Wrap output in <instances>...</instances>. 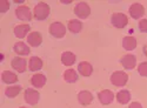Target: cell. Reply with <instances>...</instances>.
Masks as SVG:
<instances>
[{
	"label": "cell",
	"mask_w": 147,
	"mask_h": 108,
	"mask_svg": "<svg viewBox=\"0 0 147 108\" xmlns=\"http://www.w3.org/2000/svg\"><path fill=\"white\" fill-rule=\"evenodd\" d=\"M34 18L36 20H45L50 15V6H48L46 3H38L34 7L33 11Z\"/></svg>",
	"instance_id": "cell-1"
},
{
	"label": "cell",
	"mask_w": 147,
	"mask_h": 108,
	"mask_svg": "<svg viewBox=\"0 0 147 108\" xmlns=\"http://www.w3.org/2000/svg\"><path fill=\"white\" fill-rule=\"evenodd\" d=\"M128 81V75L122 70H118L111 75V82L112 85L117 86V87H122L125 86Z\"/></svg>",
	"instance_id": "cell-2"
},
{
	"label": "cell",
	"mask_w": 147,
	"mask_h": 108,
	"mask_svg": "<svg viewBox=\"0 0 147 108\" xmlns=\"http://www.w3.org/2000/svg\"><path fill=\"white\" fill-rule=\"evenodd\" d=\"M50 33L53 35L54 38L61 39V38H64L65 34H66V27L64 26V23L55 21L50 26Z\"/></svg>",
	"instance_id": "cell-3"
},
{
	"label": "cell",
	"mask_w": 147,
	"mask_h": 108,
	"mask_svg": "<svg viewBox=\"0 0 147 108\" xmlns=\"http://www.w3.org/2000/svg\"><path fill=\"white\" fill-rule=\"evenodd\" d=\"M74 13L80 18V19H86L91 14V8L87 3H78L74 7Z\"/></svg>",
	"instance_id": "cell-4"
},
{
	"label": "cell",
	"mask_w": 147,
	"mask_h": 108,
	"mask_svg": "<svg viewBox=\"0 0 147 108\" xmlns=\"http://www.w3.org/2000/svg\"><path fill=\"white\" fill-rule=\"evenodd\" d=\"M111 22L117 28H124L128 23V19L124 13H114L111 18Z\"/></svg>",
	"instance_id": "cell-5"
},
{
	"label": "cell",
	"mask_w": 147,
	"mask_h": 108,
	"mask_svg": "<svg viewBox=\"0 0 147 108\" xmlns=\"http://www.w3.org/2000/svg\"><path fill=\"white\" fill-rule=\"evenodd\" d=\"M24 99H25V101L28 103V105H36L40 99V94L38 91L35 89H26L25 91V94H24Z\"/></svg>",
	"instance_id": "cell-6"
},
{
	"label": "cell",
	"mask_w": 147,
	"mask_h": 108,
	"mask_svg": "<svg viewBox=\"0 0 147 108\" xmlns=\"http://www.w3.org/2000/svg\"><path fill=\"white\" fill-rule=\"evenodd\" d=\"M128 12H129V14H131V17H132L133 19L138 20V19H140V18L145 14V8H144V6H142L141 4L134 3V4L131 5Z\"/></svg>",
	"instance_id": "cell-7"
},
{
	"label": "cell",
	"mask_w": 147,
	"mask_h": 108,
	"mask_svg": "<svg viewBox=\"0 0 147 108\" xmlns=\"http://www.w3.org/2000/svg\"><path fill=\"white\" fill-rule=\"evenodd\" d=\"M11 65H12V68L16 69V70H18L19 73H24V72L26 70L27 61H26L25 59L20 58V56H16V58L12 59Z\"/></svg>",
	"instance_id": "cell-8"
},
{
	"label": "cell",
	"mask_w": 147,
	"mask_h": 108,
	"mask_svg": "<svg viewBox=\"0 0 147 108\" xmlns=\"http://www.w3.org/2000/svg\"><path fill=\"white\" fill-rule=\"evenodd\" d=\"M16 15L18 19L24 20V21H30L32 19V14L31 11L27 6H19L16 9Z\"/></svg>",
	"instance_id": "cell-9"
},
{
	"label": "cell",
	"mask_w": 147,
	"mask_h": 108,
	"mask_svg": "<svg viewBox=\"0 0 147 108\" xmlns=\"http://www.w3.org/2000/svg\"><path fill=\"white\" fill-rule=\"evenodd\" d=\"M98 99H99L100 103H102V105H109L114 100V94H113V92L108 91V89H104V91L99 92Z\"/></svg>",
	"instance_id": "cell-10"
},
{
	"label": "cell",
	"mask_w": 147,
	"mask_h": 108,
	"mask_svg": "<svg viewBox=\"0 0 147 108\" xmlns=\"http://www.w3.org/2000/svg\"><path fill=\"white\" fill-rule=\"evenodd\" d=\"M120 62L126 69H133L137 65V58L134 55H132V54H126V55H124L121 58Z\"/></svg>",
	"instance_id": "cell-11"
},
{
	"label": "cell",
	"mask_w": 147,
	"mask_h": 108,
	"mask_svg": "<svg viewBox=\"0 0 147 108\" xmlns=\"http://www.w3.org/2000/svg\"><path fill=\"white\" fill-rule=\"evenodd\" d=\"M27 42L30 46L32 47H38L41 45L42 42V37H41V34L39 32H32L28 34V37H27Z\"/></svg>",
	"instance_id": "cell-12"
},
{
	"label": "cell",
	"mask_w": 147,
	"mask_h": 108,
	"mask_svg": "<svg viewBox=\"0 0 147 108\" xmlns=\"http://www.w3.org/2000/svg\"><path fill=\"white\" fill-rule=\"evenodd\" d=\"M78 101L80 105L82 106H87L90 103H92L93 101V95L91 92L88 91H81L79 94H78Z\"/></svg>",
	"instance_id": "cell-13"
},
{
	"label": "cell",
	"mask_w": 147,
	"mask_h": 108,
	"mask_svg": "<svg viewBox=\"0 0 147 108\" xmlns=\"http://www.w3.org/2000/svg\"><path fill=\"white\" fill-rule=\"evenodd\" d=\"M78 70H79V73L82 75V76H90L92 74V72H93V67L90 62L87 61H82L78 65Z\"/></svg>",
	"instance_id": "cell-14"
},
{
	"label": "cell",
	"mask_w": 147,
	"mask_h": 108,
	"mask_svg": "<svg viewBox=\"0 0 147 108\" xmlns=\"http://www.w3.org/2000/svg\"><path fill=\"white\" fill-rule=\"evenodd\" d=\"M31 83L35 87V88H41L45 86L46 83V76L44 74H34L32 78H31Z\"/></svg>",
	"instance_id": "cell-15"
},
{
	"label": "cell",
	"mask_w": 147,
	"mask_h": 108,
	"mask_svg": "<svg viewBox=\"0 0 147 108\" xmlns=\"http://www.w3.org/2000/svg\"><path fill=\"white\" fill-rule=\"evenodd\" d=\"M76 60H77V56L72 52L67 51V52H64L61 54V62H63V65H65V66H72L76 62Z\"/></svg>",
	"instance_id": "cell-16"
},
{
	"label": "cell",
	"mask_w": 147,
	"mask_h": 108,
	"mask_svg": "<svg viewBox=\"0 0 147 108\" xmlns=\"http://www.w3.org/2000/svg\"><path fill=\"white\" fill-rule=\"evenodd\" d=\"M30 30H31V27L27 23H25V25H18L14 27V35L19 39H22L26 37V34L30 32Z\"/></svg>",
	"instance_id": "cell-17"
},
{
	"label": "cell",
	"mask_w": 147,
	"mask_h": 108,
	"mask_svg": "<svg viewBox=\"0 0 147 108\" xmlns=\"http://www.w3.org/2000/svg\"><path fill=\"white\" fill-rule=\"evenodd\" d=\"M13 50H14V52H16L18 55H28V54H30V47H28L25 42H21V41L17 42V44L14 45Z\"/></svg>",
	"instance_id": "cell-18"
},
{
	"label": "cell",
	"mask_w": 147,
	"mask_h": 108,
	"mask_svg": "<svg viewBox=\"0 0 147 108\" xmlns=\"http://www.w3.org/2000/svg\"><path fill=\"white\" fill-rule=\"evenodd\" d=\"M122 47L126 51H133L137 47V39L134 37H125L122 39Z\"/></svg>",
	"instance_id": "cell-19"
},
{
	"label": "cell",
	"mask_w": 147,
	"mask_h": 108,
	"mask_svg": "<svg viewBox=\"0 0 147 108\" xmlns=\"http://www.w3.org/2000/svg\"><path fill=\"white\" fill-rule=\"evenodd\" d=\"M28 67H30V70L32 72H35V70H39L41 69L42 67V60L38 56H32L28 61Z\"/></svg>",
	"instance_id": "cell-20"
},
{
	"label": "cell",
	"mask_w": 147,
	"mask_h": 108,
	"mask_svg": "<svg viewBox=\"0 0 147 108\" xmlns=\"http://www.w3.org/2000/svg\"><path fill=\"white\" fill-rule=\"evenodd\" d=\"M117 100H118V102L121 103V105L128 103L129 100H131V93H129L128 91H126V89H122V91L118 92V94H117Z\"/></svg>",
	"instance_id": "cell-21"
},
{
	"label": "cell",
	"mask_w": 147,
	"mask_h": 108,
	"mask_svg": "<svg viewBox=\"0 0 147 108\" xmlns=\"http://www.w3.org/2000/svg\"><path fill=\"white\" fill-rule=\"evenodd\" d=\"M1 80L5 83H14L18 81V76L13 73V72H9V70H4L3 74H1Z\"/></svg>",
	"instance_id": "cell-22"
},
{
	"label": "cell",
	"mask_w": 147,
	"mask_h": 108,
	"mask_svg": "<svg viewBox=\"0 0 147 108\" xmlns=\"http://www.w3.org/2000/svg\"><path fill=\"white\" fill-rule=\"evenodd\" d=\"M64 79L68 83H74L78 80V74H77V72L74 69H67L64 73Z\"/></svg>",
	"instance_id": "cell-23"
},
{
	"label": "cell",
	"mask_w": 147,
	"mask_h": 108,
	"mask_svg": "<svg viewBox=\"0 0 147 108\" xmlns=\"http://www.w3.org/2000/svg\"><path fill=\"white\" fill-rule=\"evenodd\" d=\"M67 27H68V31H71L72 33H79L82 30V23L79 20L73 19V20L68 21V26Z\"/></svg>",
	"instance_id": "cell-24"
},
{
	"label": "cell",
	"mask_w": 147,
	"mask_h": 108,
	"mask_svg": "<svg viewBox=\"0 0 147 108\" xmlns=\"http://www.w3.org/2000/svg\"><path fill=\"white\" fill-rule=\"evenodd\" d=\"M20 92H21L20 86H9L5 89V95L7 98H16L17 95H19Z\"/></svg>",
	"instance_id": "cell-25"
},
{
	"label": "cell",
	"mask_w": 147,
	"mask_h": 108,
	"mask_svg": "<svg viewBox=\"0 0 147 108\" xmlns=\"http://www.w3.org/2000/svg\"><path fill=\"white\" fill-rule=\"evenodd\" d=\"M138 72L141 76H147V62H141L138 67Z\"/></svg>",
	"instance_id": "cell-26"
},
{
	"label": "cell",
	"mask_w": 147,
	"mask_h": 108,
	"mask_svg": "<svg viewBox=\"0 0 147 108\" xmlns=\"http://www.w3.org/2000/svg\"><path fill=\"white\" fill-rule=\"evenodd\" d=\"M139 30L144 33L147 32V19H142L139 21Z\"/></svg>",
	"instance_id": "cell-27"
},
{
	"label": "cell",
	"mask_w": 147,
	"mask_h": 108,
	"mask_svg": "<svg viewBox=\"0 0 147 108\" xmlns=\"http://www.w3.org/2000/svg\"><path fill=\"white\" fill-rule=\"evenodd\" d=\"M0 6H1L0 12H1V13H5V12L9 8V3L7 1V0H3V1H0Z\"/></svg>",
	"instance_id": "cell-28"
},
{
	"label": "cell",
	"mask_w": 147,
	"mask_h": 108,
	"mask_svg": "<svg viewBox=\"0 0 147 108\" xmlns=\"http://www.w3.org/2000/svg\"><path fill=\"white\" fill-rule=\"evenodd\" d=\"M128 108H142V106H141V103H139V102H132Z\"/></svg>",
	"instance_id": "cell-29"
},
{
	"label": "cell",
	"mask_w": 147,
	"mask_h": 108,
	"mask_svg": "<svg viewBox=\"0 0 147 108\" xmlns=\"http://www.w3.org/2000/svg\"><path fill=\"white\" fill-rule=\"evenodd\" d=\"M142 51H144V53H145V55L147 56V44L144 46V48H142Z\"/></svg>",
	"instance_id": "cell-30"
},
{
	"label": "cell",
	"mask_w": 147,
	"mask_h": 108,
	"mask_svg": "<svg viewBox=\"0 0 147 108\" xmlns=\"http://www.w3.org/2000/svg\"><path fill=\"white\" fill-rule=\"evenodd\" d=\"M19 108H27V107H19Z\"/></svg>",
	"instance_id": "cell-31"
}]
</instances>
